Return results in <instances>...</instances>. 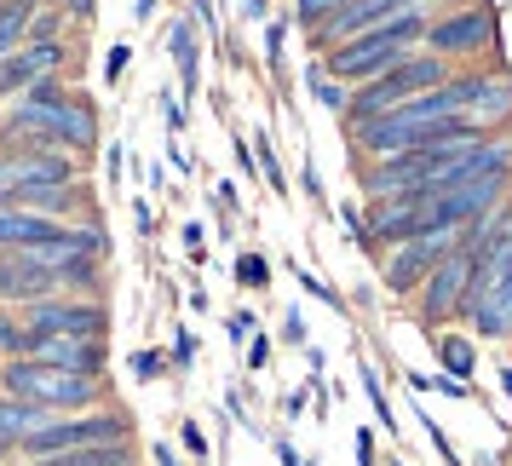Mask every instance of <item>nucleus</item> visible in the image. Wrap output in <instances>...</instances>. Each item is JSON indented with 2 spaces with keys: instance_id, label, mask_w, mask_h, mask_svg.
Masks as SVG:
<instances>
[{
  "instance_id": "23",
  "label": "nucleus",
  "mask_w": 512,
  "mask_h": 466,
  "mask_svg": "<svg viewBox=\"0 0 512 466\" xmlns=\"http://www.w3.org/2000/svg\"><path fill=\"white\" fill-rule=\"evenodd\" d=\"M236 282H242V288H265V282H271V265L259 254H242L236 259Z\"/></svg>"
},
{
  "instance_id": "37",
  "label": "nucleus",
  "mask_w": 512,
  "mask_h": 466,
  "mask_svg": "<svg viewBox=\"0 0 512 466\" xmlns=\"http://www.w3.org/2000/svg\"><path fill=\"white\" fill-rule=\"evenodd\" d=\"M12 461H18V443H12V438H0V466H12Z\"/></svg>"
},
{
  "instance_id": "24",
  "label": "nucleus",
  "mask_w": 512,
  "mask_h": 466,
  "mask_svg": "<svg viewBox=\"0 0 512 466\" xmlns=\"http://www.w3.org/2000/svg\"><path fill=\"white\" fill-rule=\"evenodd\" d=\"M29 41H64V12H35L29 18Z\"/></svg>"
},
{
  "instance_id": "18",
  "label": "nucleus",
  "mask_w": 512,
  "mask_h": 466,
  "mask_svg": "<svg viewBox=\"0 0 512 466\" xmlns=\"http://www.w3.org/2000/svg\"><path fill=\"white\" fill-rule=\"evenodd\" d=\"M438 363L449 380H472V369H478V351H472V340L466 334H438Z\"/></svg>"
},
{
  "instance_id": "32",
  "label": "nucleus",
  "mask_w": 512,
  "mask_h": 466,
  "mask_svg": "<svg viewBox=\"0 0 512 466\" xmlns=\"http://www.w3.org/2000/svg\"><path fill=\"white\" fill-rule=\"evenodd\" d=\"M265 363H271V340H254L248 346V369H265Z\"/></svg>"
},
{
  "instance_id": "1",
  "label": "nucleus",
  "mask_w": 512,
  "mask_h": 466,
  "mask_svg": "<svg viewBox=\"0 0 512 466\" xmlns=\"http://www.w3.org/2000/svg\"><path fill=\"white\" fill-rule=\"evenodd\" d=\"M0 397L35 403L47 415H81V409H104L110 403V380L104 374H64L41 363V357H6L0 363Z\"/></svg>"
},
{
  "instance_id": "38",
  "label": "nucleus",
  "mask_w": 512,
  "mask_h": 466,
  "mask_svg": "<svg viewBox=\"0 0 512 466\" xmlns=\"http://www.w3.org/2000/svg\"><path fill=\"white\" fill-rule=\"evenodd\" d=\"M277 461H282V466H300V455H294V443H277Z\"/></svg>"
},
{
  "instance_id": "21",
  "label": "nucleus",
  "mask_w": 512,
  "mask_h": 466,
  "mask_svg": "<svg viewBox=\"0 0 512 466\" xmlns=\"http://www.w3.org/2000/svg\"><path fill=\"white\" fill-rule=\"evenodd\" d=\"M305 93L317 98V104H323V110H340V116H346V87H340V81H334V75L323 70V64H311V75H305Z\"/></svg>"
},
{
  "instance_id": "8",
  "label": "nucleus",
  "mask_w": 512,
  "mask_h": 466,
  "mask_svg": "<svg viewBox=\"0 0 512 466\" xmlns=\"http://www.w3.org/2000/svg\"><path fill=\"white\" fill-rule=\"evenodd\" d=\"M426 47L438 58H478V52L495 47V12H484V6L449 12L438 24H426Z\"/></svg>"
},
{
  "instance_id": "31",
  "label": "nucleus",
  "mask_w": 512,
  "mask_h": 466,
  "mask_svg": "<svg viewBox=\"0 0 512 466\" xmlns=\"http://www.w3.org/2000/svg\"><path fill=\"white\" fill-rule=\"evenodd\" d=\"M231 340H254V317H248V311H236L231 317Z\"/></svg>"
},
{
  "instance_id": "7",
  "label": "nucleus",
  "mask_w": 512,
  "mask_h": 466,
  "mask_svg": "<svg viewBox=\"0 0 512 466\" xmlns=\"http://www.w3.org/2000/svg\"><path fill=\"white\" fill-rule=\"evenodd\" d=\"M466 282H472V254L455 242V248L426 271V282L415 288V294H420V323H426V328L455 323V317H461V305H466Z\"/></svg>"
},
{
  "instance_id": "35",
  "label": "nucleus",
  "mask_w": 512,
  "mask_h": 466,
  "mask_svg": "<svg viewBox=\"0 0 512 466\" xmlns=\"http://www.w3.org/2000/svg\"><path fill=\"white\" fill-rule=\"evenodd\" d=\"M133 225H139V236H150V225H156V219H150V208H144V202H133Z\"/></svg>"
},
{
  "instance_id": "16",
  "label": "nucleus",
  "mask_w": 512,
  "mask_h": 466,
  "mask_svg": "<svg viewBox=\"0 0 512 466\" xmlns=\"http://www.w3.org/2000/svg\"><path fill=\"white\" fill-rule=\"evenodd\" d=\"M24 466H139V443H93V449H64Z\"/></svg>"
},
{
  "instance_id": "28",
  "label": "nucleus",
  "mask_w": 512,
  "mask_h": 466,
  "mask_svg": "<svg viewBox=\"0 0 512 466\" xmlns=\"http://www.w3.org/2000/svg\"><path fill=\"white\" fill-rule=\"evenodd\" d=\"M179 432H185V449H190V461H208V438H202V426H196V420H185Z\"/></svg>"
},
{
  "instance_id": "22",
  "label": "nucleus",
  "mask_w": 512,
  "mask_h": 466,
  "mask_svg": "<svg viewBox=\"0 0 512 466\" xmlns=\"http://www.w3.org/2000/svg\"><path fill=\"white\" fill-rule=\"evenodd\" d=\"M254 156H259V173H265V185L282 196V190H288V179H282V162H277V150H271V139H265V133L254 139Z\"/></svg>"
},
{
  "instance_id": "40",
  "label": "nucleus",
  "mask_w": 512,
  "mask_h": 466,
  "mask_svg": "<svg viewBox=\"0 0 512 466\" xmlns=\"http://www.w3.org/2000/svg\"><path fill=\"white\" fill-rule=\"evenodd\" d=\"M501 386H507V392H512V369H501Z\"/></svg>"
},
{
  "instance_id": "6",
  "label": "nucleus",
  "mask_w": 512,
  "mask_h": 466,
  "mask_svg": "<svg viewBox=\"0 0 512 466\" xmlns=\"http://www.w3.org/2000/svg\"><path fill=\"white\" fill-rule=\"evenodd\" d=\"M455 242H461V231H455V225H432V231H420V236H409V242L386 248V265H380L386 288H392V294H415L420 282H426V271H432V265H438Z\"/></svg>"
},
{
  "instance_id": "17",
  "label": "nucleus",
  "mask_w": 512,
  "mask_h": 466,
  "mask_svg": "<svg viewBox=\"0 0 512 466\" xmlns=\"http://www.w3.org/2000/svg\"><path fill=\"white\" fill-rule=\"evenodd\" d=\"M41 12V0H0V58L29 41V18Z\"/></svg>"
},
{
  "instance_id": "26",
  "label": "nucleus",
  "mask_w": 512,
  "mask_h": 466,
  "mask_svg": "<svg viewBox=\"0 0 512 466\" xmlns=\"http://www.w3.org/2000/svg\"><path fill=\"white\" fill-rule=\"evenodd\" d=\"M127 369H133V380H156V374L167 369V357H162V351H133V357H127Z\"/></svg>"
},
{
  "instance_id": "5",
  "label": "nucleus",
  "mask_w": 512,
  "mask_h": 466,
  "mask_svg": "<svg viewBox=\"0 0 512 466\" xmlns=\"http://www.w3.org/2000/svg\"><path fill=\"white\" fill-rule=\"evenodd\" d=\"M18 317H24V328L35 340H47V334H93V340H104V334H110L104 300H75V294L29 300V305H18Z\"/></svg>"
},
{
  "instance_id": "9",
  "label": "nucleus",
  "mask_w": 512,
  "mask_h": 466,
  "mask_svg": "<svg viewBox=\"0 0 512 466\" xmlns=\"http://www.w3.org/2000/svg\"><path fill=\"white\" fill-rule=\"evenodd\" d=\"M449 98H455V110L466 121H478V127H495V121L512 116V75H449L443 81Z\"/></svg>"
},
{
  "instance_id": "41",
  "label": "nucleus",
  "mask_w": 512,
  "mask_h": 466,
  "mask_svg": "<svg viewBox=\"0 0 512 466\" xmlns=\"http://www.w3.org/2000/svg\"><path fill=\"white\" fill-rule=\"evenodd\" d=\"M392 466H397V461H392Z\"/></svg>"
},
{
  "instance_id": "27",
  "label": "nucleus",
  "mask_w": 512,
  "mask_h": 466,
  "mask_svg": "<svg viewBox=\"0 0 512 466\" xmlns=\"http://www.w3.org/2000/svg\"><path fill=\"white\" fill-rule=\"evenodd\" d=\"M173 363H179V369H190V363H196V334H190V328H179V334H173Z\"/></svg>"
},
{
  "instance_id": "36",
  "label": "nucleus",
  "mask_w": 512,
  "mask_h": 466,
  "mask_svg": "<svg viewBox=\"0 0 512 466\" xmlns=\"http://www.w3.org/2000/svg\"><path fill=\"white\" fill-rule=\"evenodd\" d=\"M185 248H190L196 259H202V225H185Z\"/></svg>"
},
{
  "instance_id": "13",
  "label": "nucleus",
  "mask_w": 512,
  "mask_h": 466,
  "mask_svg": "<svg viewBox=\"0 0 512 466\" xmlns=\"http://www.w3.org/2000/svg\"><path fill=\"white\" fill-rule=\"evenodd\" d=\"M58 294V271L35 265L29 254H0V305H29Z\"/></svg>"
},
{
  "instance_id": "34",
  "label": "nucleus",
  "mask_w": 512,
  "mask_h": 466,
  "mask_svg": "<svg viewBox=\"0 0 512 466\" xmlns=\"http://www.w3.org/2000/svg\"><path fill=\"white\" fill-rule=\"evenodd\" d=\"M179 127H185V104H179V98H167V133H179Z\"/></svg>"
},
{
  "instance_id": "19",
  "label": "nucleus",
  "mask_w": 512,
  "mask_h": 466,
  "mask_svg": "<svg viewBox=\"0 0 512 466\" xmlns=\"http://www.w3.org/2000/svg\"><path fill=\"white\" fill-rule=\"evenodd\" d=\"M173 64H179V81H185V104L196 98V24L179 18L173 24Z\"/></svg>"
},
{
  "instance_id": "3",
  "label": "nucleus",
  "mask_w": 512,
  "mask_h": 466,
  "mask_svg": "<svg viewBox=\"0 0 512 466\" xmlns=\"http://www.w3.org/2000/svg\"><path fill=\"white\" fill-rule=\"evenodd\" d=\"M93 443H139V420L104 403V409H81V415H47L35 432L18 438V461H41V455H64V449H93Z\"/></svg>"
},
{
  "instance_id": "30",
  "label": "nucleus",
  "mask_w": 512,
  "mask_h": 466,
  "mask_svg": "<svg viewBox=\"0 0 512 466\" xmlns=\"http://www.w3.org/2000/svg\"><path fill=\"white\" fill-rule=\"evenodd\" d=\"M127 58H133V47H110V64H104V75H110V81H121V75H127Z\"/></svg>"
},
{
  "instance_id": "2",
  "label": "nucleus",
  "mask_w": 512,
  "mask_h": 466,
  "mask_svg": "<svg viewBox=\"0 0 512 466\" xmlns=\"http://www.w3.org/2000/svg\"><path fill=\"white\" fill-rule=\"evenodd\" d=\"M415 41H426V12H420V6H403V12L386 18V24H374V29H363V35L340 41V47H328L323 70L334 75V81L363 87V81H374V75L392 70L403 52H415Z\"/></svg>"
},
{
  "instance_id": "12",
  "label": "nucleus",
  "mask_w": 512,
  "mask_h": 466,
  "mask_svg": "<svg viewBox=\"0 0 512 466\" xmlns=\"http://www.w3.org/2000/svg\"><path fill=\"white\" fill-rule=\"evenodd\" d=\"M29 357H41V363H52V369H64V374H104L110 369V346L93 340V334H47V340H35Z\"/></svg>"
},
{
  "instance_id": "39",
  "label": "nucleus",
  "mask_w": 512,
  "mask_h": 466,
  "mask_svg": "<svg viewBox=\"0 0 512 466\" xmlns=\"http://www.w3.org/2000/svg\"><path fill=\"white\" fill-rule=\"evenodd\" d=\"M70 18H93V0H70Z\"/></svg>"
},
{
  "instance_id": "20",
  "label": "nucleus",
  "mask_w": 512,
  "mask_h": 466,
  "mask_svg": "<svg viewBox=\"0 0 512 466\" xmlns=\"http://www.w3.org/2000/svg\"><path fill=\"white\" fill-rule=\"evenodd\" d=\"M35 351V334L24 328V317L18 311H0V363L6 357H29Z\"/></svg>"
},
{
  "instance_id": "25",
  "label": "nucleus",
  "mask_w": 512,
  "mask_h": 466,
  "mask_svg": "<svg viewBox=\"0 0 512 466\" xmlns=\"http://www.w3.org/2000/svg\"><path fill=\"white\" fill-rule=\"evenodd\" d=\"M363 392H369V403H374V415H380V432H392V409H386V392H380V374L363 363Z\"/></svg>"
},
{
  "instance_id": "11",
  "label": "nucleus",
  "mask_w": 512,
  "mask_h": 466,
  "mask_svg": "<svg viewBox=\"0 0 512 466\" xmlns=\"http://www.w3.org/2000/svg\"><path fill=\"white\" fill-rule=\"evenodd\" d=\"M403 6H420V0H346L334 18H323L317 24V52L323 47H340V41H351V35H363V29H374V24H386L392 12H403Z\"/></svg>"
},
{
  "instance_id": "4",
  "label": "nucleus",
  "mask_w": 512,
  "mask_h": 466,
  "mask_svg": "<svg viewBox=\"0 0 512 466\" xmlns=\"http://www.w3.org/2000/svg\"><path fill=\"white\" fill-rule=\"evenodd\" d=\"M443 81H449V58H438V52H403L386 75L363 81V87L346 98V127H363V121L386 116V110H397V104H409V98H420V93H432Z\"/></svg>"
},
{
  "instance_id": "33",
  "label": "nucleus",
  "mask_w": 512,
  "mask_h": 466,
  "mask_svg": "<svg viewBox=\"0 0 512 466\" xmlns=\"http://www.w3.org/2000/svg\"><path fill=\"white\" fill-rule=\"evenodd\" d=\"M150 466H179V455H173L167 443H150Z\"/></svg>"
},
{
  "instance_id": "10",
  "label": "nucleus",
  "mask_w": 512,
  "mask_h": 466,
  "mask_svg": "<svg viewBox=\"0 0 512 466\" xmlns=\"http://www.w3.org/2000/svg\"><path fill=\"white\" fill-rule=\"evenodd\" d=\"M64 64H70V47L64 41H24L18 52L0 58V98L29 93L41 75H64Z\"/></svg>"
},
{
  "instance_id": "29",
  "label": "nucleus",
  "mask_w": 512,
  "mask_h": 466,
  "mask_svg": "<svg viewBox=\"0 0 512 466\" xmlns=\"http://www.w3.org/2000/svg\"><path fill=\"white\" fill-rule=\"evenodd\" d=\"M374 461H380V443H374V432L363 426V432H357V466H374Z\"/></svg>"
},
{
  "instance_id": "14",
  "label": "nucleus",
  "mask_w": 512,
  "mask_h": 466,
  "mask_svg": "<svg viewBox=\"0 0 512 466\" xmlns=\"http://www.w3.org/2000/svg\"><path fill=\"white\" fill-rule=\"evenodd\" d=\"M70 225H58L47 213L29 208H0V254H18V248H41V242H58Z\"/></svg>"
},
{
  "instance_id": "15",
  "label": "nucleus",
  "mask_w": 512,
  "mask_h": 466,
  "mask_svg": "<svg viewBox=\"0 0 512 466\" xmlns=\"http://www.w3.org/2000/svg\"><path fill=\"white\" fill-rule=\"evenodd\" d=\"M58 144H64L70 156H93L98 150V104L93 98L70 93L58 104Z\"/></svg>"
}]
</instances>
